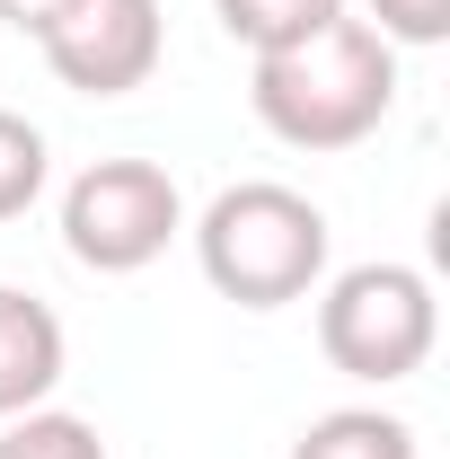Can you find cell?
Returning a JSON list of instances; mask_svg holds the SVG:
<instances>
[{
	"mask_svg": "<svg viewBox=\"0 0 450 459\" xmlns=\"http://www.w3.org/2000/svg\"><path fill=\"white\" fill-rule=\"evenodd\" d=\"M62 362H71L62 318L36 300V291L0 283V424L54 398V389H62Z\"/></svg>",
	"mask_w": 450,
	"mask_h": 459,
	"instance_id": "cell-6",
	"label": "cell"
},
{
	"mask_svg": "<svg viewBox=\"0 0 450 459\" xmlns=\"http://www.w3.org/2000/svg\"><path fill=\"white\" fill-rule=\"evenodd\" d=\"M291 459H415V424L380 415V406H336V415L300 424Z\"/></svg>",
	"mask_w": 450,
	"mask_h": 459,
	"instance_id": "cell-7",
	"label": "cell"
},
{
	"mask_svg": "<svg viewBox=\"0 0 450 459\" xmlns=\"http://www.w3.org/2000/svg\"><path fill=\"white\" fill-rule=\"evenodd\" d=\"M371 27L389 45H450V0H371Z\"/></svg>",
	"mask_w": 450,
	"mask_h": 459,
	"instance_id": "cell-11",
	"label": "cell"
},
{
	"mask_svg": "<svg viewBox=\"0 0 450 459\" xmlns=\"http://www.w3.org/2000/svg\"><path fill=\"white\" fill-rule=\"evenodd\" d=\"M45 9H54V0H0V18H9L18 36H36V18H45Z\"/></svg>",
	"mask_w": 450,
	"mask_h": 459,
	"instance_id": "cell-12",
	"label": "cell"
},
{
	"mask_svg": "<svg viewBox=\"0 0 450 459\" xmlns=\"http://www.w3.org/2000/svg\"><path fill=\"white\" fill-rule=\"evenodd\" d=\"M327 247H336L327 212L300 186H282V177H238L195 221V265L238 309H291V300H309L327 283Z\"/></svg>",
	"mask_w": 450,
	"mask_h": 459,
	"instance_id": "cell-2",
	"label": "cell"
},
{
	"mask_svg": "<svg viewBox=\"0 0 450 459\" xmlns=\"http://www.w3.org/2000/svg\"><path fill=\"white\" fill-rule=\"evenodd\" d=\"M45 177H54V151H45V133H36L27 115H9V107H0V221L36 212Z\"/></svg>",
	"mask_w": 450,
	"mask_h": 459,
	"instance_id": "cell-10",
	"label": "cell"
},
{
	"mask_svg": "<svg viewBox=\"0 0 450 459\" xmlns=\"http://www.w3.org/2000/svg\"><path fill=\"white\" fill-rule=\"evenodd\" d=\"M212 18H221L247 54H282V45H300V36L336 27L344 0H212Z\"/></svg>",
	"mask_w": 450,
	"mask_h": 459,
	"instance_id": "cell-8",
	"label": "cell"
},
{
	"mask_svg": "<svg viewBox=\"0 0 450 459\" xmlns=\"http://www.w3.org/2000/svg\"><path fill=\"white\" fill-rule=\"evenodd\" d=\"M0 459H107L89 415H62V406H27L0 424Z\"/></svg>",
	"mask_w": 450,
	"mask_h": 459,
	"instance_id": "cell-9",
	"label": "cell"
},
{
	"mask_svg": "<svg viewBox=\"0 0 450 459\" xmlns=\"http://www.w3.org/2000/svg\"><path fill=\"white\" fill-rule=\"evenodd\" d=\"M186 230V195L160 160H89L62 186V247L89 274H142Z\"/></svg>",
	"mask_w": 450,
	"mask_h": 459,
	"instance_id": "cell-4",
	"label": "cell"
},
{
	"mask_svg": "<svg viewBox=\"0 0 450 459\" xmlns=\"http://www.w3.org/2000/svg\"><path fill=\"white\" fill-rule=\"evenodd\" d=\"M36 54L80 98H133L169 54V18L160 0H54L36 18Z\"/></svg>",
	"mask_w": 450,
	"mask_h": 459,
	"instance_id": "cell-5",
	"label": "cell"
},
{
	"mask_svg": "<svg viewBox=\"0 0 450 459\" xmlns=\"http://www.w3.org/2000/svg\"><path fill=\"white\" fill-rule=\"evenodd\" d=\"M442 344V300H433V274L397 265V256H371V265H344L318 283V353L336 362L344 380H415Z\"/></svg>",
	"mask_w": 450,
	"mask_h": 459,
	"instance_id": "cell-3",
	"label": "cell"
},
{
	"mask_svg": "<svg viewBox=\"0 0 450 459\" xmlns=\"http://www.w3.org/2000/svg\"><path fill=\"white\" fill-rule=\"evenodd\" d=\"M247 107L256 124L291 142V151H353L371 142L397 107V45L344 9L336 27L282 45V54H256L247 71Z\"/></svg>",
	"mask_w": 450,
	"mask_h": 459,
	"instance_id": "cell-1",
	"label": "cell"
}]
</instances>
